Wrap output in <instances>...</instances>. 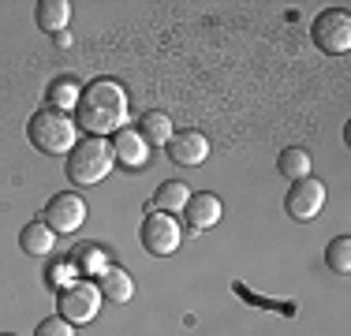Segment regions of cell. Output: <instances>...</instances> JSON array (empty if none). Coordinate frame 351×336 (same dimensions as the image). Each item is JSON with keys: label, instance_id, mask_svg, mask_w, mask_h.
I'll return each instance as SVG.
<instances>
[{"label": "cell", "instance_id": "cell-1", "mask_svg": "<svg viewBox=\"0 0 351 336\" xmlns=\"http://www.w3.org/2000/svg\"><path fill=\"white\" fill-rule=\"evenodd\" d=\"M128 112H131V97L116 79H94L90 86H82L79 105H75V128H82L94 139L116 134L120 128H128Z\"/></svg>", "mask_w": 351, "mask_h": 336}, {"label": "cell", "instance_id": "cell-2", "mask_svg": "<svg viewBox=\"0 0 351 336\" xmlns=\"http://www.w3.org/2000/svg\"><path fill=\"white\" fill-rule=\"evenodd\" d=\"M27 139L38 154L64 157V154H71L75 142H79V128H75V120L68 112H60V108H41V112L30 116Z\"/></svg>", "mask_w": 351, "mask_h": 336}, {"label": "cell", "instance_id": "cell-3", "mask_svg": "<svg viewBox=\"0 0 351 336\" xmlns=\"http://www.w3.org/2000/svg\"><path fill=\"white\" fill-rule=\"evenodd\" d=\"M112 165H116L112 142L86 134L82 142H75V149L68 154V161H64V172H68V180L75 187H94V183H101L112 172Z\"/></svg>", "mask_w": 351, "mask_h": 336}, {"label": "cell", "instance_id": "cell-4", "mask_svg": "<svg viewBox=\"0 0 351 336\" xmlns=\"http://www.w3.org/2000/svg\"><path fill=\"white\" fill-rule=\"evenodd\" d=\"M314 45L329 56H344L351 49V15L344 8H329L314 19V30H311Z\"/></svg>", "mask_w": 351, "mask_h": 336}, {"label": "cell", "instance_id": "cell-5", "mask_svg": "<svg viewBox=\"0 0 351 336\" xmlns=\"http://www.w3.org/2000/svg\"><path fill=\"white\" fill-rule=\"evenodd\" d=\"M97 310H101V291H97V284H86V280H75L71 288L60 291V317L71 325H86L97 317Z\"/></svg>", "mask_w": 351, "mask_h": 336}, {"label": "cell", "instance_id": "cell-6", "mask_svg": "<svg viewBox=\"0 0 351 336\" xmlns=\"http://www.w3.org/2000/svg\"><path fill=\"white\" fill-rule=\"evenodd\" d=\"M138 239H142V247L149 250V254H176L180 250V243H183V235H180V221L169 213H149L146 221H142V228H138Z\"/></svg>", "mask_w": 351, "mask_h": 336}, {"label": "cell", "instance_id": "cell-7", "mask_svg": "<svg viewBox=\"0 0 351 336\" xmlns=\"http://www.w3.org/2000/svg\"><path fill=\"white\" fill-rule=\"evenodd\" d=\"M45 224L53 232H60V235H71V232H79L82 228V221H86V202H82L75 191H60V195H53L49 198V206H45Z\"/></svg>", "mask_w": 351, "mask_h": 336}, {"label": "cell", "instance_id": "cell-8", "mask_svg": "<svg viewBox=\"0 0 351 336\" xmlns=\"http://www.w3.org/2000/svg\"><path fill=\"white\" fill-rule=\"evenodd\" d=\"M322 206H325V183L314 180V176L299 180L295 187L288 191V198H284V209H288V217H295V221H314V217L322 213Z\"/></svg>", "mask_w": 351, "mask_h": 336}, {"label": "cell", "instance_id": "cell-9", "mask_svg": "<svg viewBox=\"0 0 351 336\" xmlns=\"http://www.w3.org/2000/svg\"><path fill=\"white\" fill-rule=\"evenodd\" d=\"M165 149H169V161L176 165H202L210 157V139L202 131H180L165 142Z\"/></svg>", "mask_w": 351, "mask_h": 336}, {"label": "cell", "instance_id": "cell-10", "mask_svg": "<svg viewBox=\"0 0 351 336\" xmlns=\"http://www.w3.org/2000/svg\"><path fill=\"white\" fill-rule=\"evenodd\" d=\"M112 157L123 168H142L149 161V142L142 139L135 128H120L112 134Z\"/></svg>", "mask_w": 351, "mask_h": 336}, {"label": "cell", "instance_id": "cell-11", "mask_svg": "<svg viewBox=\"0 0 351 336\" xmlns=\"http://www.w3.org/2000/svg\"><path fill=\"white\" fill-rule=\"evenodd\" d=\"M221 198L210 195V191H198V195H191L187 198V206H183V217H187V224L195 232H206V228H213L217 221H221Z\"/></svg>", "mask_w": 351, "mask_h": 336}, {"label": "cell", "instance_id": "cell-12", "mask_svg": "<svg viewBox=\"0 0 351 336\" xmlns=\"http://www.w3.org/2000/svg\"><path fill=\"white\" fill-rule=\"evenodd\" d=\"M97 291H101V299H108V302H131V296H135V280H131L128 269L105 265L101 273H97Z\"/></svg>", "mask_w": 351, "mask_h": 336}, {"label": "cell", "instance_id": "cell-13", "mask_svg": "<svg viewBox=\"0 0 351 336\" xmlns=\"http://www.w3.org/2000/svg\"><path fill=\"white\" fill-rule=\"evenodd\" d=\"M34 19L45 34H64L68 30V19H71V4L68 0H38Z\"/></svg>", "mask_w": 351, "mask_h": 336}, {"label": "cell", "instance_id": "cell-14", "mask_svg": "<svg viewBox=\"0 0 351 336\" xmlns=\"http://www.w3.org/2000/svg\"><path fill=\"white\" fill-rule=\"evenodd\" d=\"M187 198H191V187L183 180H169V183H161L157 187V195H154V213H183V206H187Z\"/></svg>", "mask_w": 351, "mask_h": 336}, {"label": "cell", "instance_id": "cell-15", "mask_svg": "<svg viewBox=\"0 0 351 336\" xmlns=\"http://www.w3.org/2000/svg\"><path fill=\"white\" fill-rule=\"evenodd\" d=\"M19 247L27 250V254H34V258H41V254H49V250L56 247V232L49 228L45 221H30L27 228L19 232Z\"/></svg>", "mask_w": 351, "mask_h": 336}, {"label": "cell", "instance_id": "cell-16", "mask_svg": "<svg viewBox=\"0 0 351 336\" xmlns=\"http://www.w3.org/2000/svg\"><path fill=\"white\" fill-rule=\"evenodd\" d=\"M142 139L149 142V146H165V142L176 134V128H172V116L169 112H161V108H149L146 116H142Z\"/></svg>", "mask_w": 351, "mask_h": 336}, {"label": "cell", "instance_id": "cell-17", "mask_svg": "<svg viewBox=\"0 0 351 336\" xmlns=\"http://www.w3.org/2000/svg\"><path fill=\"white\" fill-rule=\"evenodd\" d=\"M277 168H280L284 180L299 183V180H306V176H311V154H306L303 146H288V149L277 157Z\"/></svg>", "mask_w": 351, "mask_h": 336}, {"label": "cell", "instance_id": "cell-18", "mask_svg": "<svg viewBox=\"0 0 351 336\" xmlns=\"http://www.w3.org/2000/svg\"><path fill=\"white\" fill-rule=\"evenodd\" d=\"M79 94H82V86L64 75V79H53V82H49L45 101H49V108H60V112H68V108L79 105Z\"/></svg>", "mask_w": 351, "mask_h": 336}, {"label": "cell", "instance_id": "cell-19", "mask_svg": "<svg viewBox=\"0 0 351 336\" xmlns=\"http://www.w3.org/2000/svg\"><path fill=\"white\" fill-rule=\"evenodd\" d=\"M71 265H75V273H79V276H97V273H101V269H105L108 262H105L101 247H90V243H82V247L75 250Z\"/></svg>", "mask_w": 351, "mask_h": 336}, {"label": "cell", "instance_id": "cell-20", "mask_svg": "<svg viewBox=\"0 0 351 336\" xmlns=\"http://www.w3.org/2000/svg\"><path fill=\"white\" fill-rule=\"evenodd\" d=\"M325 262H329V269L337 276L351 273V239H348V235H337V239L325 247Z\"/></svg>", "mask_w": 351, "mask_h": 336}, {"label": "cell", "instance_id": "cell-21", "mask_svg": "<svg viewBox=\"0 0 351 336\" xmlns=\"http://www.w3.org/2000/svg\"><path fill=\"white\" fill-rule=\"evenodd\" d=\"M75 276H79V273H75V265H71V262H53V265H49V284H53L56 291L71 288Z\"/></svg>", "mask_w": 351, "mask_h": 336}, {"label": "cell", "instance_id": "cell-22", "mask_svg": "<svg viewBox=\"0 0 351 336\" xmlns=\"http://www.w3.org/2000/svg\"><path fill=\"white\" fill-rule=\"evenodd\" d=\"M34 336H75V325L64 322L60 314H53V317H45V322H38Z\"/></svg>", "mask_w": 351, "mask_h": 336}, {"label": "cell", "instance_id": "cell-23", "mask_svg": "<svg viewBox=\"0 0 351 336\" xmlns=\"http://www.w3.org/2000/svg\"><path fill=\"white\" fill-rule=\"evenodd\" d=\"M0 336H12V333H0Z\"/></svg>", "mask_w": 351, "mask_h": 336}]
</instances>
